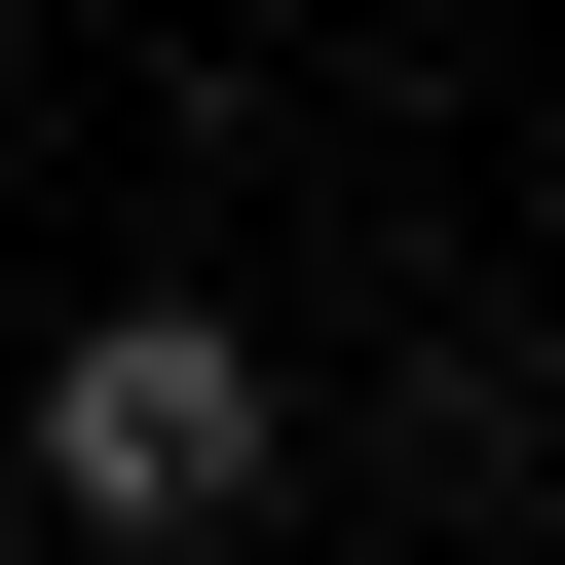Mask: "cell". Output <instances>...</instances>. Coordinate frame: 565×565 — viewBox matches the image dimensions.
<instances>
[{"instance_id":"6da1fadb","label":"cell","mask_w":565,"mask_h":565,"mask_svg":"<svg viewBox=\"0 0 565 565\" xmlns=\"http://www.w3.org/2000/svg\"><path fill=\"white\" fill-rule=\"evenodd\" d=\"M0 490H39L76 565H226L264 490H302V377H264V302H189V264H151V302H76V340H39V415H0Z\"/></svg>"}]
</instances>
